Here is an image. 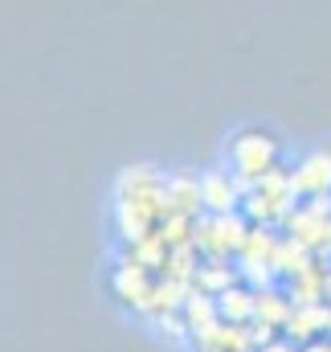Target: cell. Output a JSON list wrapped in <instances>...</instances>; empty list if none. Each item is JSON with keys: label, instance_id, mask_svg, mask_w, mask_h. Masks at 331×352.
<instances>
[{"label": "cell", "instance_id": "1", "mask_svg": "<svg viewBox=\"0 0 331 352\" xmlns=\"http://www.w3.org/2000/svg\"><path fill=\"white\" fill-rule=\"evenodd\" d=\"M233 160H238V168L246 176H258L270 168V160H274V140L270 135H258V131H249L238 140V148H233Z\"/></svg>", "mask_w": 331, "mask_h": 352}, {"label": "cell", "instance_id": "2", "mask_svg": "<svg viewBox=\"0 0 331 352\" xmlns=\"http://www.w3.org/2000/svg\"><path fill=\"white\" fill-rule=\"evenodd\" d=\"M205 201L213 209H233V188H225V176H209L205 180Z\"/></svg>", "mask_w": 331, "mask_h": 352}]
</instances>
